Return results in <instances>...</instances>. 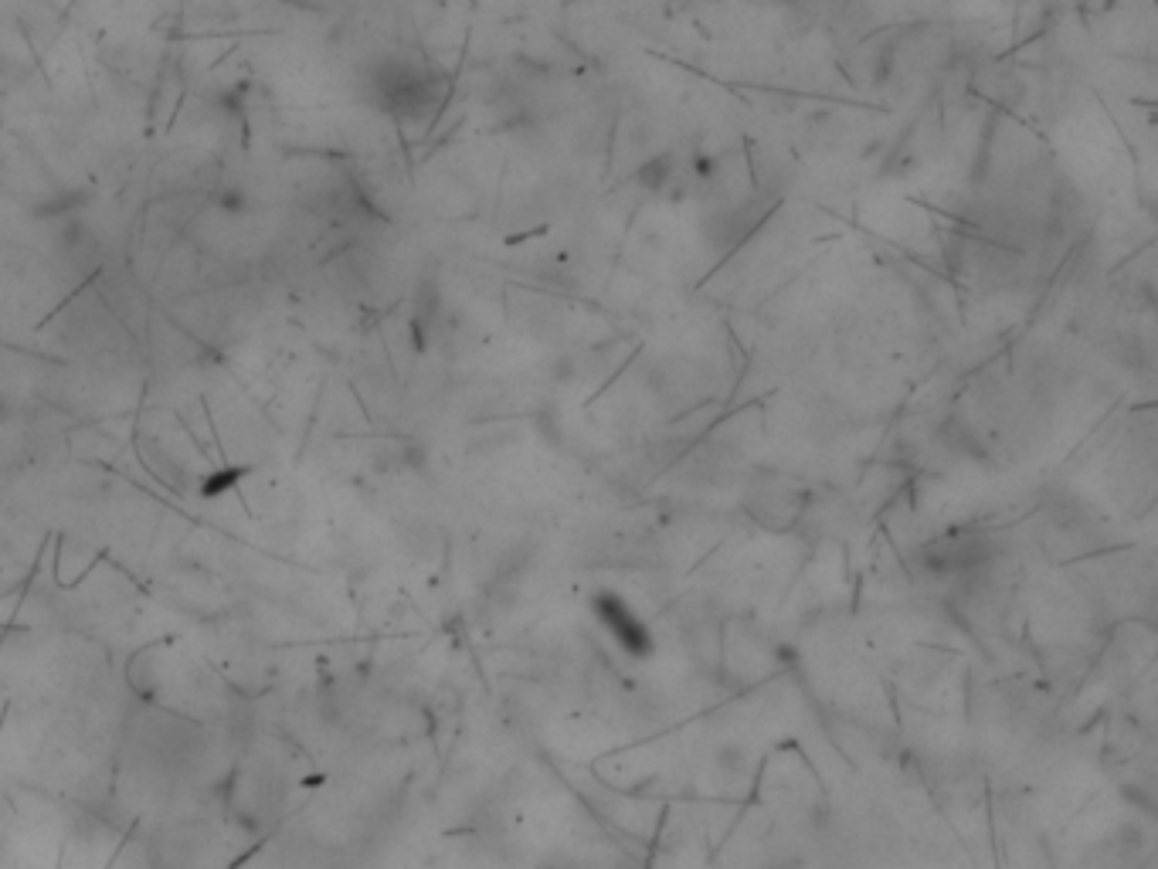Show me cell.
I'll return each instance as SVG.
<instances>
[{
    "label": "cell",
    "instance_id": "1",
    "mask_svg": "<svg viewBox=\"0 0 1158 869\" xmlns=\"http://www.w3.org/2000/svg\"><path fill=\"white\" fill-rule=\"evenodd\" d=\"M992 550V537H985L979 530H951L921 550V561L934 574L975 571V567L989 564Z\"/></svg>",
    "mask_w": 1158,
    "mask_h": 869
},
{
    "label": "cell",
    "instance_id": "2",
    "mask_svg": "<svg viewBox=\"0 0 1158 869\" xmlns=\"http://www.w3.org/2000/svg\"><path fill=\"white\" fill-rule=\"evenodd\" d=\"M591 608H595L598 622L608 628V635H612L629 656H649V652H653V635H649V628L642 625V618L632 612L619 595H612V591H598V595L591 598Z\"/></svg>",
    "mask_w": 1158,
    "mask_h": 869
}]
</instances>
